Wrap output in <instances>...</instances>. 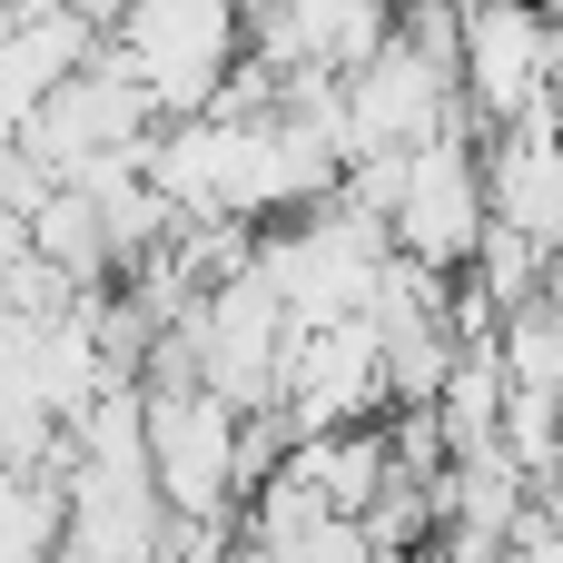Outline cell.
Wrapping results in <instances>:
<instances>
[{"label": "cell", "instance_id": "1", "mask_svg": "<svg viewBox=\"0 0 563 563\" xmlns=\"http://www.w3.org/2000/svg\"><path fill=\"white\" fill-rule=\"evenodd\" d=\"M139 435H148V485L168 525H238L247 505V406H228L198 376L139 386Z\"/></svg>", "mask_w": 563, "mask_h": 563}, {"label": "cell", "instance_id": "2", "mask_svg": "<svg viewBox=\"0 0 563 563\" xmlns=\"http://www.w3.org/2000/svg\"><path fill=\"white\" fill-rule=\"evenodd\" d=\"M99 49L148 89L158 119H178V109H208L218 99V79L247 49V20L228 0H119L99 20Z\"/></svg>", "mask_w": 563, "mask_h": 563}, {"label": "cell", "instance_id": "3", "mask_svg": "<svg viewBox=\"0 0 563 563\" xmlns=\"http://www.w3.org/2000/svg\"><path fill=\"white\" fill-rule=\"evenodd\" d=\"M148 129H158L148 89H139L109 49H89V59L20 119V148L40 158V178H109V168H139V158H148Z\"/></svg>", "mask_w": 563, "mask_h": 563}, {"label": "cell", "instance_id": "4", "mask_svg": "<svg viewBox=\"0 0 563 563\" xmlns=\"http://www.w3.org/2000/svg\"><path fill=\"white\" fill-rule=\"evenodd\" d=\"M455 99L475 139L544 109V0H455Z\"/></svg>", "mask_w": 563, "mask_h": 563}, {"label": "cell", "instance_id": "5", "mask_svg": "<svg viewBox=\"0 0 563 563\" xmlns=\"http://www.w3.org/2000/svg\"><path fill=\"white\" fill-rule=\"evenodd\" d=\"M228 10H238V20H257V10H277V0H228Z\"/></svg>", "mask_w": 563, "mask_h": 563}]
</instances>
